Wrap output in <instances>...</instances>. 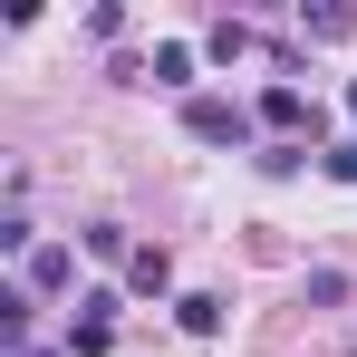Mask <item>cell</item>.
<instances>
[{
	"label": "cell",
	"instance_id": "13",
	"mask_svg": "<svg viewBox=\"0 0 357 357\" xmlns=\"http://www.w3.org/2000/svg\"><path fill=\"white\" fill-rule=\"evenodd\" d=\"M348 116H357V77H348Z\"/></svg>",
	"mask_w": 357,
	"mask_h": 357
},
{
	"label": "cell",
	"instance_id": "6",
	"mask_svg": "<svg viewBox=\"0 0 357 357\" xmlns=\"http://www.w3.org/2000/svg\"><path fill=\"white\" fill-rule=\"evenodd\" d=\"M0 348H29V290H0Z\"/></svg>",
	"mask_w": 357,
	"mask_h": 357
},
{
	"label": "cell",
	"instance_id": "12",
	"mask_svg": "<svg viewBox=\"0 0 357 357\" xmlns=\"http://www.w3.org/2000/svg\"><path fill=\"white\" fill-rule=\"evenodd\" d=\"M20 357H59V348H20Z\"/></svg>",
	"mask_w": 357,
	"mask_h": 357
},
{
	"label": "cell",
	"instance_id": "11",
	"mask_svg": "<svg viewBox=\"0 0 357 357\" xmlns=\"http://www.w3.org/2000/svg\"><path fill=\"white\" fill-rule=\"evenodd\" d=\"M319 174H328V183H357V135H348V145H328V155H319Z\"/></svg>",
	"mask_w": 357,
	"mask_h": 357
},
{
	"label": "cell",
	"instance_id": "7",
	"mask_svg": "<svg viewBox=\"0 0 357 357\" xmlns=\"http://www.w3.org/2000/svg\"><path fill=\"white\" fill-rule=\"evenodd\" d=\"M107 348H116V319H97V309H87V319L68 328V357H107Z\"/></svg>",
	"mask_w": 357,
	"mask_h": 357
},
{
	"label": "cell",
	"instance_id": "2",
	"mask_svg": "<svg viewBox=\"0 0 357 357\" xmlns=\"http://www.w3.org/2000/svg\"><path fill=\"white\" fill-rule=\"evenodd\" d=\"M261 126H271V145H299V135H319V97L309 87H261Z\"/></svg>",
	"mask_w": 357,
	"mask_h": 357
},
{
	"label": "cell",
	"instance_id": "10",
	"mask_svg": "<svg viewBox=\"0 0 357 357\" xmlns=\"http://www.w3.org/2000/svg\"><path fill=\"white\" fill-rule=\"evenodd\" d=\"M203 49H213V59L232 68V59H251V49H261V39H251V29H241V20H222V29H213V39H203Z\"/></svg>",
	"mask_w": 357,
	"mask_h": 357
},
{
	"label": "cell",
	"instance_id": "3",
	"mask_svg": "<svg viewBox=\"0 0 357 357\" xmlns=\"http://www.w3.org/2000/svg\"><path fill=\"white\" fill-rule=\"evenodd\" d=\"M68 280H77V251H59V241H39V251L20 261V290H29V299H39V290H68Z\"/></svg>",
	"mask_w": 357,
	"mask_h": 357
},
{
	"label": "cell",
	"instance_id": "4",
	"mask_svg": "<svg viewBox=\"0 0 357 357\" xmlns=\"http://www.w3.org/2000/svg\"><path fill=\"white\" fill-rule=\"evenodd\" d=\"M126 290L165 299V290H174V251H165V241H135V261H126Z\"/></svg>",
	"mask_w": 357,
	"mask_h": 357
},
{
	"label": "cell",
	"instance_id": "8",
	"mask_svg": "<svg viewBox=\"0 0 357 357\" xmlns=\"http://www.w3.org/2000/svg\"><path fill=\"white\" fill-rule=\"evenodd\" d=\"M145 77H155V87H183V77H193V49H183V39H165V49H155V68H145Z\"/></svg>",
	"mask_w": 357,
	"mask_h": 357
},
{
	"label": "cell",
	"instance_id": "1",
	"mask_svg": "<svg viewBox=\"0 0 357 357\" xmlns=\"http://www.w3.org/2000/svg\"><path fill=\"white\" fill-rule=\"evenodd\" d=\"M261 126V107H241V97H183V135L193 145H241Z\"/></svg>",
	"mask_w": 357,
	"mask_h": 357
},
{
	"label": "cell",
	"instance_id": "9",
	"mask_svg": "<svg viewBox=\"0 0 357 357\" xmlns=\"http://www.w3.org/2000/svg\"><path fill=\"white\" fill-rule=\"evenodd\" d=\"M77 241H87L97 261H135V241H126V222H87V232H77Z\"/></svg>",
	"mask_w": 357,
	"mask_h": 357
},
{
	"label": "cell",
	"instance_id": "5",
	"mask_svg": "<svg viewBox=\"0 0 357 357\" xmlns=\"http://www.w3.org/2000/svg\"><path fill=\"white\" fill-rule=\"evenodd\" d=\"M222 319H232V309H222L213 290H183L174 299V328H183V338H222Z\"/></svg>",
	"mask_w": 357,
	"mask_h": 357
}]
</instances>
